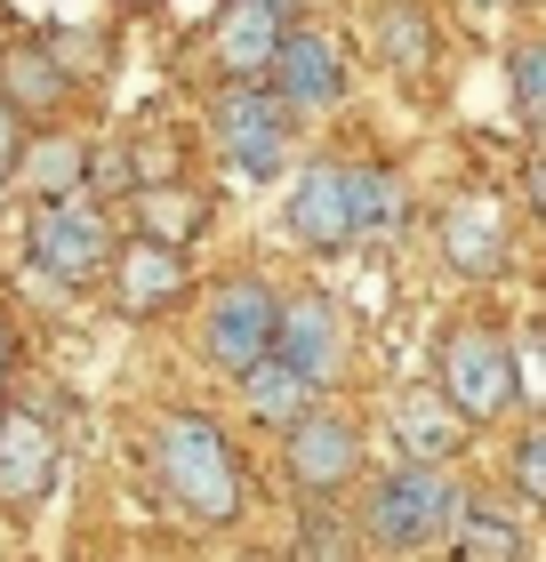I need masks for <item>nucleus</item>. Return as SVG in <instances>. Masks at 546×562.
Wrapping results in <instances>:
<instances>
[{
  "instance_id": "bb28decb",
  "label": "nucleus",
  "mask_w": 546,
  "mask_h": 562,
  "mask_svg": "<svg viewBox=\"0 0 546 562\" xmlns=\"http://www.w3.org/2000/svg\"><path fill=\"white\" fill-rule=\"evenodd\" d=\"M0 378H9V338H0Z\"/></svg>"
},
{
  "instance_id": "b1692460",
  "label": "nucleus",
  "mask_w": 546,
  "mask_h": 562,
  "mask_svg": "<svg viewBox=\"0 0 546 562\" xmlns=\"http://www.w3.org/2000/svg\"><path fill=\"white\" fill-rule=\"evenodd\" d=\"M514 491L531 506L546 498V434H523V450H514Z\"/></svg>"
},
{
  "instance_id": "cd10ccee",
  "label": "nucleus",
  "mask_w": 546,
  "mask_h": 562,
  "mask_svg": "<svg viewBox=\"0 0 546 562\" xmlns=\"http://www.w3.org/2000/svg\"><path fill=\"white\" fill-rule=\"evenodd\" d=\"M129 9H161V0H129Z\"/></svg>"
},
{
  "instance_id": "423d86ee",
  "label": "nucleus",
  "mask_w": 546,
  "mask_h": 562,
  "mask_svg": "<svg viewBox=\"0 0 546 562\" xmlns=\"http://www.w3.org/2000/svg\"><path fill=\"white\" fill-rule=\"evenodd\" d=\"M218 145H225V161L233 177H281V161H290V113L274 105L257 81H242L233 97H218Z\"/></svg>"
},
{
  "instance_id": "7ed1b4c3",
  "label": "nucleus",
  "mask_w": 546,
  "mask_h": 562,
  "mask_svg": "<svg viewBox=\"0 0 546 562\" xmlns=\"http://www.w3.org/2000/svg\"><path fill=\"white\" fill-rule=\"evenodd\" d=\"M523 394V370H514V346L499 329H450V346H442V402L466 418V426H490L506 411V402Z\"/></svg>"
},
{
  "instance_id": "f8f14e48",
  "label": "nucleus",
  "mask_w": 546,
  "mask_h": 562,
  "mask_svg": "<svg viewBox=\"0 0 546 562\" xmlns=\"http://www.w3.org/2000/svg\"><path fill=\"white\" fill-rule=\"evenodd\" d=\"M442 258H450V273H466V281H499L506 273V217H499V201L458 193L450 210H442Z\"/></svg>"
},
{
  "instance_id": "1a4fd4ad",
  "label": "nucleus",
  "mask_w": 546,
  "mask_h": 562,
  "mask_svg": "<svg viewBox=\"0 0 546 562\" xmlns=\"http://www.w3.org/2000/svg\"><path fill=\"white\" fill-rule=\"evenodd\" d=\"M48 482H57V434H48V418L0 411V506L33 515L48 498Z\"/></svg>"
},
{
  "instance_id": "20e7f679",
  "label": "nucleus",
  "mask_w": 546,
  "mask_h": 562,
  "mask_svg": "<svg viewBox=\"0 0 546 562\" xmlns=\"http://www.w3.org/2000/svg\"><path fill=\"white\" fill-rule=\"evenodd\" d=\"M113 217L97 210L89 193H73V201H41V217H33V258L41 273H57L65 290H81V281H97L113 266Z\"/></svg>"
},
{
  "instance_id": "4468645a",
  "label": "nucleus",
  "mask_w": 546,
  "mask_h": 562,
  "mask_svg": "<svg viewBox=\"0 0 546 562\" xmlns=\"http://www.w3.org/2000/svg\"><path fill=\"white\" fill-rule=\"evenodd\" d=\"M73 105V72L57 65L48 41H9L0 48V113H65Z\"/></svg>"
},
{
  "instance_id": "a878e982",
  "label": "nucleus",
  "mask_w": 546,
  "mask_h": 562,
  "mask_svg": "<svg viewBox=\"0 0 546 562\" xmlns=\"http://www.w3.org/2000/svg\"><path fill=\"white\" fill-rule=\"evenodd\" d=\"M257 9H274V16H290V9H298V0H257Z\"/></svg>"
},
{
  "instance_id": "5701e85b",
  "label": "nucleus",
  "mask_w": 546,
  "mask_h": 562,
  "mask_svg": "<svg viewBox=\"0 0 546 562\" xmlns=\"http://www.w3.org/2000/svg\"><path fill=\"white\" fill-rule=\"evenodd\" d=\"M290 554H298V562H354V530H337V522H322V515H305Z\"/></svg>"
},
{
  "instance_id": "dca6fc26",
  "label": "nucleus",
  "mask_w": 546,
  "mask_h": 562,
  "mask_svg": "<svg viewBox=\"0 0 546 562\" xmlns=\"http://www.w3.org/2000/svg\"><path fill=\"white\" fill-rule=\"evenodd\" d=\"M394 442H402L410 467H450V458L466 450V418L442 394H402L394 402Z\"/></svg>"
},
{
  "instance_id": "c85d7f7f",
  "label": "nucleus",
  "mask_w": 546,
  "mask_h": 562,
  "mask_svg": "<svg viewBox=\"0 0 546 562\" xmlns=\"http://www.w3.org/2000/svg\"><path fill=\"white\" fill-rule=\"evenodd\" d=\"M482 9H490V0H482Z\"/></svg>"
},
{
  "instance_id": "9b49d317",
  "label": "nucleus",
  "mask_w": 546,
  "mask_h": 562,
  "mask_svg": "<svg viewBox=\"0 0 546 562\" xmlns=\"http://www.w3.org/2000/svg\"><path fill=\"white\" fill-rule=\"evenodd\" d=\"M290 234L305 249H346L354 241V169L346 161H314L290 193Z\"/></svg>"
},
{
  "instance_id": "f257e3e1",
  "label": "nucleus",
  "mask_w": 546,
  "mask_h": 562,
  "mask_svg": "<svg viewBox=\"0 0 546 562\" xmlns=\"http://www.w3.org/2000/svg\"><path fill=\"white\" fill-rule=\"evenodd\" d=\"M153 467H161V491L186 506L193 522H233L242 515V458H233V442L210 418L169 411L153 426Z\"/></svg>"
},
{
  "instance_id": "6e6552de",
  "label": "nucleus",
  "mask_w": 546,
  "mask_h": 562,
  "mask_svg": "<svg viewBox=\"0 0 546 562\" xmlns=\"http://www.w3.org/2000/svg\"><path fill=\"white\" fill-rule=\"evenodd\" d=\"M274 362H290L314 386H330L346 370V322H337L330 297H281L274 305Z\"/></svg>"
},
{
  "instance_id": "4be33fe9",
  "label": "nucleus",
  "mask_w": 546,
  "mask_h": 562,
  "mask_svg": "<svg viewBox=\"0 0 546 562\" xmlns=\"http://www.w3.org/2000/svg\"><path fill=\"white\" fill-rule=\"evenodd\" d=\"M386 217H394V177L386 169H354V241L378 234Z\"/></svg>"
},
{
  "instance_id": "0eeeda50",
  "label": "nucleus",
  "mask_w": 546,
  "mask_h": 562,
  "mask_svg": "<svg viewBox=\"0 0 546 562\" xmlns=\"http://www.w3.org/2000/svg\"><path fill=\"white\" fill-rule=\"evenodd\" d=\"M274 290L257 273H233V281H218V297H210V362L218 370H257L274 353Z\"/></svg>"
},
{
  "instance_id": "a211bd4d",
  "label": "nucleus",
  "mask_w": 546,
  "mask_h": 562,
  "mask_svg": "<svg viewBox=\"0 0 546 562\" xmlns=\"http://www.w3.org/2000/svg\"><path fill=\"white\" fill-rule=\"evenodd\" d=\"M242 402H249V418H266V426H281V434H290V426H305V418H314L322 386H314V378H298L290 362H274V353H266L257 370H242Z\"/></svg>"
},
{
  "instance_id": "6ab92c4d",
  "label": "nucleus",
  "mask_w": 546,
  "mask_h": 562,
  "mask_svg": "<svg viewBox=\"0 0 546 562\" xmlns=\"http://www.w3.org/2000/svg\"><path fill=\"white\" fill-rule=\"evenodd\" d=\"M450 539H458V562H523V554H531L523 522L499 515V506H458Z\"/></svg>"
},
{
  "instance_id": "aec40b11",
  "label": "nucleus",
  "mask_w": 546,
  "mask_h": 562,
  "mask_svg": "<svg viewBox=\"0 0 546 562\" xmlns=\"http://www.w3.org/2000/svg\"><path fill=\"white\" fill-rule=\"evenodd\" d=\"M370 41H378V57H386V65H402V72L434 65V16L419 9V0H386L378 24H370Z\"/></svg>"
},
{
  "instance_id": "ddd939ff",
  "label": "nucleus",
  "mask_w": 546,
  "mask_h": 562,
  "mask_svg": "<svg viewBox=\"0 0 546 562\" xmlns=\"http://www.w3.org/2000/svg\"><path fill=\"white\" fill-rule=\"evenodd\" d=\"M105 273H121V314H161V305L186 290V258H177V241H161V234L113 241Z\"/></svg>"
},
{
  "instance_id": "2eb2a0df",
  "label": "nucleus",
  "mask_w": 546,
  "mask_h": 562,
  "mask_svg": "<svg viewBox=\"0 0 546 562\" xmlns=\"http://www.w3.org/2000/svg\"><path fill=\"white\" fill-rule=\"evenodd\" d=\"M274 48H281V16L274 9H257V0H225L218 9V72L225 81H266Z\"/></svg>"
},
{
  "instance_id": "f03ea898",
  "label": "nucleus",
  "mask_w": 546,
  "mask_h": 562,
  "mask_svg": "<svg viewBox=\"0 0 546 562\" xmlns=\"http://www.w3.org/2000/svg\"><path fill=\"white\" fill-rule=\"evenodd\" d=\"M458 506H466V491L450 482V467H402L370 491V530L394 554H419V547H442L450 539V522H458Z\"/></svg>"
},
{
  "instance_id": "9d476101",
  "label": "nucleus",
  "mask_w": 546,
  "mask_h": 562,
  "mask_svg": "<svg viewBox=\"0 0 546 562\" xmlns=\"http://www.w3.org/2000/svg\"><path fill=\"white\" fill-rule=\"evenodd\" d=\"M354 474H361V434H354V418L314 411L305 426H290V482H298V491L330 498V491H346Z\"/></svg>"
},
{
  "instance_id": "f3484780",
  "label": "nucleus",
  "mask_w": 546,
  "mask_h": 562,
  "mask_svg": "<svg viewBox=\"0 0 546 562\" xmlns=\"http://www.w3.org/2000/svg\"><path fill=\"white\" fill-rule=\"evenodd\" d=\"M24 169V186H33L41 201H73V193H89V145L81 137H65V130H41L33 145H16V161Z\"/></svg>"
},
{
  "instance_id": "393cba45",
  "label": "nucleus",
  "mask_w": 546,
  "mask_h": 562,
  "mask_svg": "<svg viewBox=\"0 0 546 562\" xmlns=\"http://www.w3.org/2000/svg\"><path fill=\"white\" fill-rule=\"evenodd\" d=\"M16 161V113H0V169Z\"/></svg>"
},
{
  "instance_id": "412c9836",
  "label": "nucleus",
  "mask_w": 546,
  "mask_h": 562,
  "mask_svg": "<svg viewBox=\"0 0 546 562\" xmlns=\"http://www.w3.org/2000/svg\"><path fill=\"white\" fill-rule=\"evenodd\" d=\"M506 81H514V121H538L546 113V41L506 48Z\"/></svg>"
},
{
  "instance_id": "39448f33",
  "label": "nucleus",
  "mask_w": 546,
  "mask_h": 562,
  "mask_svg": "<svg viewBox=\"0 0 546 562\" xmlns=\"http://www.w3.org/2000/svg\"><path fill=\"white\" fill-rule=\"evenodd\" d=\"M266 97L281 113H330L337 97H346V48H337L330 33H305V24H281V48H274V65H266Z\"/></svg>"
}]
</instances>
